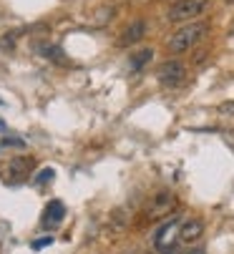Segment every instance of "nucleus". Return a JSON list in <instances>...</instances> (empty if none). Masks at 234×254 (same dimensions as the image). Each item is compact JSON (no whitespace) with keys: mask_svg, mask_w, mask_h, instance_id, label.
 I'll list each match as a JSON object with an SVG mask.
<instances>
[{"mask_svg":"<svg viewBox=\"0 0 234 254\" xmlns=\"http://www.w3.org/2000/svg\"><path fill=\"white\" fill-rule=\"evenodd\" d=\"M174 209V196L169 191H159L154 199H151V206H149V216H161L166 211Z\"/></svg>","mask_w":234,"mask_h":254,"instance_id":"nucleus-6","label":"nucleus"},{"mask_svg":"<svg viewBox=\"0 0 234 254\" xmlns=\"http://www.w3.org/2000/svg\"><path fill=\"white\" fill-rule=\"evenodd\" d=\"M5 128V124H3V119H0V131H3Z\"/></svg>","mask_w":234,"mask_h":254,"instance_id":"nucleus-16","label":"nucleus"},{"mask_svg":"<svg viewBox=\"0 0 234 254\" xmlns=\"http://www.w3.org/2000/svg\"><path fill=\"white\" fill-rule=\"evenodd\" d=\"M53 176H56V171H53V169H43L41 174L35 176V181H38V184H48V181H51Z\"/></svg>","mask_w":234,"mask_h":254,"instance_id":"nucleus-11","label":"nucleus"},{"mask_svg":"<svg viewBox=\"0 0 234 254\" xmlns=\"http://www.w3.org/2000/svg\"><path fill=\"white\" fill-rule=\"evenodd\" d=\"M181 234V219H169L164 222L154 234V247L159 249V254H179V239Z\"/></svg>","mask_w":234,"mask_h":254,"instance_id":"nucleus-2","label":"nucleus"},{"mask_svg":"<svg viewBox=\"0 0 234 254\" xmlns=\"http://www.w3.org/2000/svg\"><path fill=\"white\" fill-rule=\"evenodd\" d=\"M207 23H202V20H194L191 25H186V28H181L179 33H174L171 38H169V43H166V48L171 51V53H186V51H191L197 43H202V38L207 35Z\"/></svg>","mask_w":234,"mask_h":254,"instance_id":"nucleus-1","label":"nucleus"},{"mask_svg":"<svg viewBox=\"0 0 234 254\" xmlns=\"http://www.w3.org/2000/svg\"><path fill=\"white\" fill-rule=\"evenodd\" d=\"M3 146H23V141H20V138H5Z\"/></svg>","mask_w":234,"mask_h":254,"instance_id":"nucleus-13","label":"nucleus"},{"mask_svg":"<svg viewBox=\"0 0 234 254\" xmlns=\"http://www.w3.org/2000/svg\"><path fill=\"white\" fill-rule=\"evenodd\" d=\"M144 28H146V23L144 20H134L124 33H121V38H119V46H131V43H136V41H141V35H144Z\"/></svg>","mask_w":234,"mask_h":254,"instance_id":"nucleus-9","label":"nucleus"},{"mask_svg":"<svg viewBox=\"0 0 234 254\" xmlns=\"http://www.w3.org/2000/svg\"><path fill=\"white\" fill-rule=\"evenodd\" d=\"M224 3H229V5H234V0H224Z\"/></svg>","mask_w":234,"mask_h":254,"instance_id":"nucleus-17","label":"nucleus"},{"mask_svg":"<svg viewBox=\"0 0 234 254\" xmlns=\"http://www.w3.org/2000/svg\"><path fill=\"white\" fill-rule=\"evenodd\" d=\"M30 166H33V159H13V161L8 164V179H10V181L25 179L28 171H30Z\"/></svg>","mask_w":234,"mask_h":254,"instance_id":"nucleus-8","label":"nucleus"},{"mask_svg":"<svg viewBox=\"0 0 234 254\" xmlns=\"http://www.w3.org/2000/svg\"><path fill=\"white\" fill-rule=\"evenodd\" d=\"M222 114H234V103H224L222 106Z\"/></svg>","mask_w":234,"mask_h":254,"instance_id":"nucleus-14","label":"nucleus"},{"mask_svg":"<svg viewBox=\"0 0 234 254\" xmlns=\"http://www.w3.org/2000/svg\"><path fill=\"white\" fill-rule=\"evenodd\" d=\"M63 216H66L63 201L53 199V201L46 206V211H43V227H46V229H48V227H58V224L63 222Z\"/></svg>","mask_w":234,"mask_h":254,"instance_id":"nucleus-5","label":"nucleus"},{"mask_svg":"<svg viewBox=\"0 0 234 254\" xmlns=\"http://www.w3.org/2000/svg\"><path fill=\"white\" fill-rule=\"evenodd\" d=\"M151 58H154V51H151V48H144V51H139V53L131 56V63H129V65H131V70H141Z\"/></svg>","mask_w":234,"mask_h":254,"instance_id":"nucleus-10","label":"nucleus"},{"mask_svg":"<svg viewBox=\"0 0 234 254\" xmlns=\"http://www.w3.org/2000/svg\"><path fill=\"white\" fill-rule=\"evenodd\" d=\"M232 35H234V28H232Z\"/></svg>","mask_w":234,"mask_h":254,"instance_id":"nucleus-18","label":"nucleus"},{"mask_svg":"<svg viewBox=\"0 0 234 254\" xmlns=\"http://www.w3.org/2000/svg\"><path fill=\"white\" fill-rule=\"evenodd\" d=\"M202 232H204L202 219H184V222H181V234H179V239H181V242H197V239L202 237Z\"/></svg>","mask_w":234,"mask_h":254,"instance_id":"nucleus-7","label":"nucleus"},{"mask_svg":"<svg viewBox=\"0 0 234 254\" xmlns=\"http://www.w3.org/2000/svg\"><path fill=\"white\" fill-rule=\"evenodd\" d=\"M209 5V0H179L176 5H171V10L166 13V18L171 23H184V20H194L197 15L204 13V8Z\"/></svg>","mask_w":234,"mask_h":254,"instance_id":"nucleus-3","label":"nucleus"},{"mask_svg":"<svg viewBox=\"0 0 234 254\" xmlns=\"http://www.w3.org/2000/svg\"><path fill=\"white\" fill-rule=\"evenodd\" d=\"M159 81L161 86L166 88H176L186 81V68L179 63V61H166L161 68H159Z\"/></svg>","mask_w":234,"mask_h":254,"instance_id":"nucleus-4","label":"nucleus"},{"mask_svg":"<svg viewBox=\"0 0 234 254\" xmlns=\"http://www.w3.org/2000/svg\"><path fill=\"white\" fill-rule=\"evenodd\" d=\"M189 254H204V249H202V247H197V249H194V252H189Z\"/></svg>","mask_w":234,"mask_h":254,"instance_id":"nucleus-15","label":"nucleus"},{"mask_svg":"<svg viewBox=\"0 0 234 254\" xmlns=\"http://www.w3.org/2000/svg\"><path fill=\"white\" fill-rule=\"evenodd\" d=\"M51 244H53V237H41V239L33 242V249L38 252V249H46V247H51Z\"/></svg>","mask_w":234,"mask_h":254,"instance_id":"nucleus-12","label":"nucleus"}]
</instances>
